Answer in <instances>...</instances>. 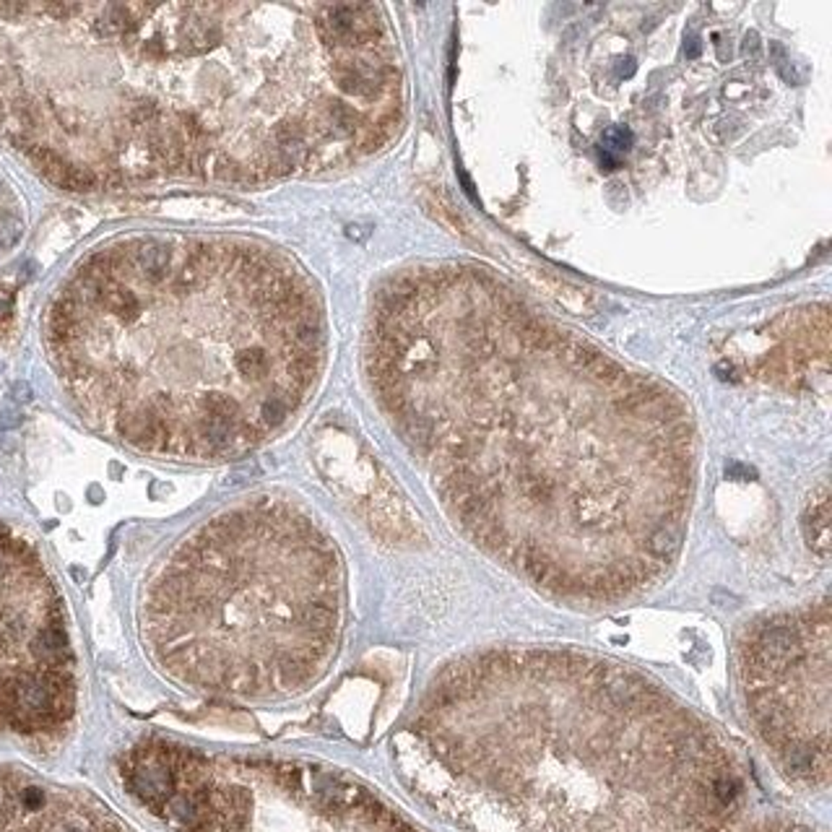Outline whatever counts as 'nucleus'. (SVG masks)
Returning <instances> with one entry per match:
<instances>
[{"label":"nucleus","mask_w":832,"mask_h":832,"mask_svg":"<svg viewBox=\"0 0 832 832\" xmlns=\"http://www.w3.org/2000/svg\"><path fill=\"white\" fill-rule=\"evenodd\" d=\"M362 372L452 528L539 593L601 609L673 572L699 443L669 382L463 260L375 286Z\"/></svg>","instance_id":"f257e3e1"},{"label":"nucleus","mask_w":832,"mask_h":832,"mask_svg":"<svg viewBox=\"0 0 832 832\" xmlns=\"http://www.w3.org/2000/svg\"><path fill=\"white\" fill-rule=\"evenodd\" d=\"M403 123L380 6L0 3V138L71 193L326 175Z\"/></svg>","instance_id":"f03ea898"},{"label":"nucleus","mask_w":832,"mask_h":832,"mask_svg":"<svg viewBox=\"0 0 832 832\" xmlns=\"http://www.w3.org/2000/svg\"><path fill=\"white\" fill-rule=\"evenodd\" d=\"M45 346L99 432L159 461L222 463L315 398L328 320L315 281L263 242L135 234L73 268Z\"/></svg>","instance_id":"7ed1b4c3"},{"label":"nucleus","mask_w":832,"mask_h":832,"mask_svg":"<svg viewBox=\"0 0 832 832\" xmlns=\"http://www.w3.org/2000/svg\"><path fill=\"white\" fill-rule=\"evenodd\" d=\"M411 734L478 832H720L744 793L697 713L577 648L455 658L427 684Z\"/></svg>","instance_id":"20e7f679"},{"label":"nucleus","mask_w":832,"mask_h":832,"mask_svg":"<svg viewBox=\"0 0 832 832\" xmlns=\"http://www.w3.org/2000/svg\"><path fill=\"white\" fill-rule=\"evenodd\" d=\"M346 624L341 549L307 510L253 497L159 559L138 603L149 661L187 692L276 702L330 671Z\"/></svg>","instance_id":"39448f33"},{"label":"nucleus","mask_w":832,"mask_h":832,"mask_svg":"<svg viewBox=\"0 0 832 832\" xmlns=\"http://www.w3.org/2000/svg\"><path fill=\"white\" fill-rule=\"evenodd\" d=\"M125 791L175 832H429L341 770L141 739L117 762Z\"/></svg>","instance_id":"423d86ee"},{"label":"nucleus","mask_w":832,"mask_h":832,"mask_svg":"<svg viewBox=\"0 0 832 832\" xmlns=\"http://www.w3.org/2000/svg\"><path fill=\"white\" fill-rule=\"evenodd\" d=\"M830 603L767 614L736 645L739 684L765 744L788 775L824 786L830 775Z\"/></svg>","instance_id":"0eeeda50"},{"label":"nucleus","mask_w":832,"mask_h":832,"mask_svg":"<svg viewBox=\"0 0 832 832\" xmlns=\"http://www.w3.org/2000/svg\"><path fill=\"white\" fill-rule=\"evenodd\" d=\"M76 671L53 577L34 546L0 523V734L60 736L79 705Z\"/></svg>","instance_id":"6e6552de"},{"label":"nucleus","mask_w":832,"mask_h":832,"mask_svg":"<svg viewBox=\"0 0 832 832\" xmlns=\"http://www.w3.org/2000/svg\"><path fill=\"white\" fill-rule=\"evenodd\" d=\"M0 832H133L99 798L0 767Z\"/></svg>","instance_id":"1a4fd4ad"},{"label":"nucleus","mask_w":832,"mask_h":832,"mask_svg":"<svg viewBox=\"0 0 832 832\" xmlns=\"http://www.w3.org/2000/svg\"><path fill=\"white\" fill-rule=\"evenodd\" d=\"M830 356V312L827 304H812L786 318V330L762 359V372L786 388H814L827 377Z\"/></svg>","instance_id":"9d476101"},{"label":"nucleus","mask_w":832,"mask_h":832,"mask_svg":"<svg viewBox=\"0 0 832 832\" xmlns=\"http://www.w3.org/2000/svg\"><path fill=\"white\" fill-rule=\"evenodd\" d=\"M804 536L819 557L830 554V495L824 484L809 497L804 513Z\"/></svg>","instance_id":"9b49d317"},{"label":"nucleus","mask_w":832,"mask_h":832,"mask_svg":"<svg viewBox=\"0 0 832 832\" xmlns=\"http://www.w3.org/2000/svg\"><path fill=\"white\" fill-rule=\"evenodd\" d=\"M629 141H632V135H629V130H624V128H614V130L606 133V138L601 141V149H603V154L609 156V164H611V154H614V156L624 154V151L629 149ZM611 167H614V164H611Z\"/></svg>","instance_id":"f8f14e48"},{"label":"nucleus","mask_w":832,"mask_h":832,"mask_svg":"<svg viewBox=\"0 0 832 832\" xmlns=\"http://www.w3.org/2000/svg\"><path fill=\"white\" fill-rule=\"evenodd\" d=\"M13 304H16L13 292L0 286V336L8 333L11 323H13Z\"/></svg>","instance_id":"ddd939ff"},{"label":"nucleus","mask_w":832,"mask_h":832,"mask_svg":"<svg viewBox=\"0 0 832 832\" xmlns=\"http://www.w3.org/2000/svg\"><path fill=\"white\" fill-rule=\"evenodd\" d=\"M739 832H809L801 827H791V824H757V827H746Z\"/></svg>","instance_id":"4468645a"}]
</instances>
